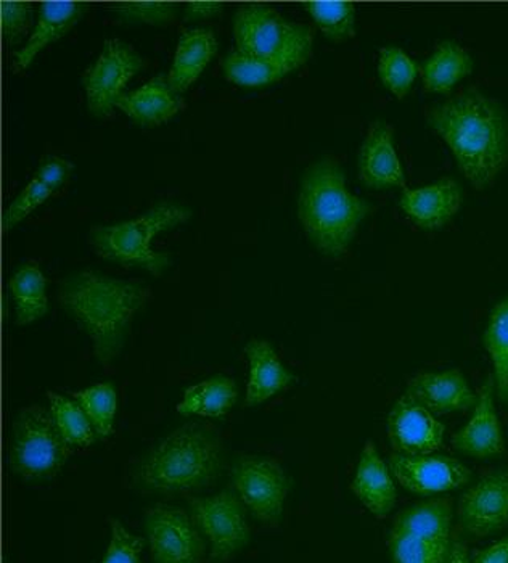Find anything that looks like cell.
Here are the masks:
<instances>
[{
    "mask_svg": "<svg viewBox=\"0 0 508 563\" xmlns=\"http://www.w3.org/2000/svg\"><path fill=\"white\" fill-rule=\"evenodd\" d=\"M235 399L236 388L233 380L218 375V377L187 388L183 402L177 406V411L183 416L197 413V416L203 417H222L225 412L231 411Z\"/></svg>",
    "mask_w": 508,
    "mask_h": 563,
    "instance_id": "4316f807",
    "label": "cell"
},
{
    "mask_svg": "<svg viewBox=\"0 0 508 563\" xmlns=\"http://www.w3.org/2000/svg\"><path fill=\"white\" fill-rule=\"evenodd\" d=\"M111 541L106 559L100 563H142L144 541L129 533L120 520H110Z\"/></svg>",
    "mask_w": 508,
    "mask_h": 563,
    "instance_id": "d590c367",
    "label": "cell"
},
{
    "mask_svg": "<svg viewBox=\"0 0 508 563\" xmlns=\"http://www.w3.org/2000/svg\"><path fill=\"white\" fill-rule=\"evenodd\" d=\"M233 486L243 506L264 523L277 525L284 516L288 478L277 461L243 457L232 472Z\"/></svg>",
    "mask_w": 508,
    "mask_h": 563,
    "instance_id": "30bf717a",
    "label": "cell"
},
{
    "mask_svg": "<svg viewBox=\"0 0 508 563\" xmlns=\"http://www.w3.org/2000/svg\"><path fill=\"white\" fill-rule=\"evenodd\" d=\"M389 468L402 488L420 496L454 492L472 479L468 467L445 455L393 454Z\"/></svg>",
    "mask_w": 508,
    "mask_h": 563,
    "instance_id": "9a60e30c",
    "label": "cell"
},
{
    "mask_svg": "<svg viewBox=\"0 0 508 563\" xmlns=\"http://www.w3.org/2000/svg\"><path fill=\"white\" fill-rule=\"evenodd\" d=\"M444 563H472L468 549H466L464 542L459 540V538L452 540L451 549H449V554Z\"/></svg>",
    "mask_w": 508,
    "mask_h": 563,
    "instance_id": "60d3db41",
    "label": "cell"
},
{
    "mask_svg": "<svg viewBox=\"0 0 508 563\" xmlns=\"http://www.w3.org/2000/svg\"><path fill=\"white\" fill-rule=\"evenodd\" d=\"M9 288L15 303L16 324H31L47 312V280L36 263L20 267L10 279Z\"/></svg>",
    "mask_w": 508,
    "mask_h": 563,
    "instance_id": "484cf974",
    "label": "cell"
},
{
    "mask_svg": "<svg viewBox=\"0 0 508 563\" xmlns=\"http://www.w3.org/2000/svg\"><path fill=\"white\" fill-rule=\"evenodd\" d=\"M372 207L353 196L339 163L325 158L309 166L299 187L298 217L312 245L330 258L350 249Z\"/></svg>",
    "mask_w": 508,
    "mask_h": 563,
    "instance_id": "3957f363",
    "label": "cell"
},
{
    "mask_svg": "<svg viewBox=\"0 0 508 563\" xmlns=\"http://www.w3.org/2000/svg\"><path fill=\"white\" fill-rule=\"evenodd\" d=\"M444 423L422 402L404 393L388 416V438L395 454L428 455L443 446Z\"/></svg>",
    "mask_w": 508,
    "mask_h": 563,
    "instance_id": "5bb4252c",
    "label": "cell"
},
{
    "mask_svg": "<svg viewBox=\"0 0 508 563\" xmlns=\"http://www.w3.org/2000/svg\"><path fill=\"white\" fill-rule=\"evenodd\" d=\"M51 416L58 433L69 448H87L96 440V430L81 406L58 393H48Z\"/></svg>",
    "mask_w": 508,
    "mask_h": 563,
    "instance_id": "f546056e",
    "label": "cell"
},
{
    "mask_svg": "<svg viewBox=\"0 0 508 563\" xmlns=\"http://www.w3.org/2000/svg\"><path fill=\"white\" fill-rule=\"evenodd\" d=\"M406 393L433 413L466 412L478 401L464 374L455 368L423 372L409 382Z\"/></svg>",
    "mask_w": 508,
    "mask_h": 563,
    "instance_id": "d6986e66",
    "label": "cell"
},
{
    "mask_svg": "<svg viewBox=\"0 0 508 563\" xmlns=\"http://www.w3.org/2000/svg\"><path fill=\"white\" fill-rule=\"evenodd\" d=\"M222 461L218 434L203 423H189L166 437L147 455L139 482L150 492H195L214 482Z\"/></svg>",
    "mask_w": 508,
    "mask_h": 563,
    "instance_id": "277c9868",
    "label": "cell"
},
{
    "mask_svg": "<svg viewBox=\"0 0 508 563\" xmlns=\"http://www.w3.org/2000/svg\"><path fill=\"white\" fill-rule=\"evenodd\" d=\"M351 489L364 504L365 509L374 514L377 519H383L395 509L398 493H396L391 468L385 464L372 441H367L362 450Z\"/></svg>",
    "mask_w": 508,
    "mask_h": 563,
    "instance_id": "44dd1931",
    "label": "cell"
},
{
    "mask_svg": "<svg viewBox=\"0 0 508 563\" xmlns=\"http://www.w3.org/2000/svg\"><path fill=\"white\" fill-rule=\"evenodd\" d=\"M2 13V33L7 43H19L31 24V7L24 2L0 3Z\"/></svg>",
    "mask_w": 508,
    "mask_h": 563,
    "instance_id": "8d00e7d4",
    "label": "cell"
},
{
    "mask_svg": "<svg viewBox=\"0 0 508 563\" xmlns=\"http://www.w3.org/2000/svg\"><path fill=\"white\" fill-rule=\"evenodd\" d=\"M54 194V190L48 189L45 184L41 183L40 179L33 177L30 184L22 190L19 197L12 201L9 208H7L5 214H3V228L7 231L13 228V225L22 222L24 218L30 217L36 208L47 201V198Z\"/></svg>",
    "mask_w": 508,
    "mask_h": 563,
    "instance_id": "836d02e7",
    "label": "cell"
},
{
    "mask_svg": "<svg viewBox=\"0 0 508 563\" xmlns=\"http://www.w3.org/2000/svg\"><path fill=\"white\" fill-rule=\"evenodd\" d=\"M475 68L472 55L454 41H443L420 66L428 92L448 93Z\"/></svg>",
    "mask_w": 508,
    "mask_h": 563,
    "instance_id": "d4e9b609",
    "label": "cell"
},
{
    "mask_svg": "<svg viewBox=\"0 0 508 563\" xmlns=\"http://www.w3.org/2000/svg\"><path fill=\"white\" fill-rule=\"evenodd\" d=\"M459 523L473 538L490 537L508 528V471L486 475L462 496Z\"/></svg>",
    "mask_w": 508,
    "mask_h": 563,
    "instance_id": "4fadbf2b",
    "label": "cell"
},
{
    "mask_svg": "<svg viewBox=\"0 0 508 563\" xmlns=\"http://www.w3.org/2000/svg\"><path fill=\"white\" fill-rule=\"evenodd\" d=\"M114 12L126 22H141L165 26L177 15V7L170 2H123Z\"/></svg>",
    "mask_w": 508,
    "mask_h": 563,
    "instance_id": "e575fe53",
    "label": "cell"
},
{
    "mask_svg": "<svg viewBox=\"0 0 508 563\" xmlns=\"http://www.w3.org/2000/svg\"><path fill=\"white\" fill-rule=\"evenodd\" d=\"M494 388H496V382H494V375H489L483 382L472 419L461 432L452 437V446L459 453L470 457L486 459L504 454L506 451L503 427L494 406Z\"/></svg>",
    "mask_w": 508,
    "mask_h": 563,
    "instance_id": "2e32d148",
    "label": "cell"
},
{
    "mask_svg": "<svg viewBox=\"0 0 508 563\" xmlns=\"http://www.w3.org/2000/svg\"><path fill=\"white\" fill-rule=\"evenodd\" d=\"M142 66L144 60L131 45L120 40H108L102 54L82 78L90 113L99 118L110 117L123 99L129 81Z\"/></svg>",
    "mask_w": 508,
    "mask_h": 563,
    "instance_id": "9c48e42d",
    "label": "cell"
},
{
    "mask_svg": "<svg viewBox=\"0 0 508 563\" xmlns=\"http://www.w3.org/2000/svg\"><path fill=\"white\" fill-rule=\"evenodd\" d=\"M236 51L298 69L312 55L314 31L288 22L277 10L261 3L240 7L233 19Z\"/></svg>",
    "mask_w": 508,
    "mask_h": 563,
    "instance_id": "8992f818",
    "label": "cell"
},
{
    "mask_svg": "<svg viewBox=\"0 0 508 563\" xmlns=\"http://www.w3.org/2000/svg\"><path fill=\"white\" fill-rule=\"evenodd\" d=\"M420 66L409 57L402 48L388 45L383 47L378 58V76L383 85L388 87L398 99H404L412 89Z\"/></svg>",
    "mask_w": 508,
    "mask_h": 563,
    "instance_id": "d6a6232c",
    "label": "cell"
},
{
    "mask_svg": "<svg viewBox=\"0 0 508 563\" xmlns=\"http://www.w3.org/2000/svg\"><path fill=\"white\" fill-rule=\"evenodd\" d=\"M452 516L449 499L428 500L399 512L388 534L393 563H444L454 540Z\"/></svg>",
    "mask_w": 508,
    "mask_h": 563,
    "instance_id": "52a82bcc",
    "label": "cell"
},
{
    "mask_svg": "<svg viewBox=\"0 0 508 563\" xmlns=\"http://www.w3.org/2000/svg\"><path fill=\"white\" fill-rule=\"evenodd\" d=\"M190 217L189 208L163 201L132 221L92 228L89 240L102 258L117 261L124 266L144 267L153 276H162L169 267L170 256L155 252L152 240L159 232L184 224Z\"/></svg>",
    "mask_w": 508,
    "mask_h": 563,
    "instance_id": "5b68a950",
    "label": "cell"
},
{
    "mask_svg": "<svg viewBox=\"0 0 508 563\" xmlns=\"http://www.w3.org/2000/svg\"><path fill=\"white\" fill-rule=\"evenodd\" d=\"M245 353L250 363L246 405H261L295 380L294 375L281 364L273 345L266 340H252L246 345Z\"/></svg>",
    "mask_w": 508,
    "mask_h": 563,
    "instance_id": "603a6c76",
    "label": "cell"
},
{
    "mask_svg": "<svg viewBox=\"0 0 508 563\" xmlns=\"http://www.w3.org/2000/svg\"><path fill=\"white\" fill-rule=\"evenodd\" d=\"M431 130L449 145L476 189H486L508 166V114L496 100L468 90L428 110Z\"/></svg>",
    "mask_w": 508,
    "mask_h": 563,
    "instance_id": "6da1fadb",
    "label": "cell"
},
{
    "mask_svg": "<svg viewBox=\"0 0 508 563\" xmlns=\"http://www.w3.org/2000/svg\"><path fill=\"white\" fill-rule=\"evenodd\" d=\"M75 401L89 417L99 438L110 437L117 416V390L111 384H97L86 390L75 393Z\"/></svg>",
    "mask_w": 508,
    "mask_h": 563,
    "instance_id": "1f68e13d",
    "label": "cell"
},
{
    "mask_svg": "<svg viewBox=\"0 0 508 563\" xmlns=\"http://www.w3.org/2000/svg\"><path fill=\"white\" fill-rule=\"evenodd\" d=\"M148 300L150 288L145 285L90 271L66 280L60 290L62 306L90 336L93 353L102 364L120 354L132 319Z\"/></svg>",
    "mask_w": 508,
    "mask_h": 563,
    "instance_id": "7a4b0ae2",
    "label": "cell"
},
{
    "mask_svg": "<svg viewBox=\"0 0 508 563\" xmlns=\"http://www.w3.org/2000/svg\"><path fill=\"white\" fill-rule=\"evenodd\" d=\"M462 198L457 180L444 177L419 189H404L399 205L413 224L427 231H438L459 213Z\"/></svg>",
    "mask_w": 508,
    "mask_h": 563,
    "instance_id": "ac0fdd59",
    "label": "cell"
},
{
    "mask_svg": "<svg viewBox=\"0 0 508 563\" xmlns=\"http://www.w3.org/2000/svg\"><path fill=\"white\" fill-rule=\"evenodd\" d=\"M153 563H201L205 541L194 519L184 510L156 506L145 517Z\"/></svg>",
    "mask_w": 508,
    "mask_h": 563,
    "instance_id": "7c38bea8",
    "label": "cell"
},
{
    "mask_svg": "<svg viewBox=\"0 0 508 563\" xmlns=\"http://www.w3.org/2000/svg\"><path fill=\"white\" fill-rule=\"evenodd\" d=\"M483 345L493 361L497 395L508 402V298L490 311Z\"/></svg>",
    "mask_w": 508,
    "mask_h": 563,
    "instance_id": "83f0119b",
    "label": "cell"
},
{
    "mask_svg": "<svg viewBox=\"0 0 508 563\" xmlns=\"http://www.w3.org/2000/svg\"><path fill=\"white\" fill-rule=\"evenodd\" d=\"M472 563H508V537L494 542L489 548L473 552Z\"/></svg>",
    "mask_w": 508,
    "mask_h": 563,
    "instance_id": "f35d334b",
    "label": "cell"
},
{
    "mask_svg": "<svg viewBox=\"0 0 508 563\" xmlns=\"http://www.w3.org/2000/svg\"><path fill=\"white\" fill-rule=\"evenodd\" d=\"M190 506L195 523L211 542V561H229L245 548L250 527L239 495L222 492L211 498L191 499Z\"/></svg>",
    "mask_w": 508,
    "mask_h": 563,
    "instance_id": "8fae6325",
    "label": "cell"
},
{
    "mask_svg": "<svg viewBox=\"0 0 508 563\" xmlns=\"http://www.w3.org/2000/svg\"><path fill=\"white\" fill-rule=\"evenodd\" d=\"M360 176L371 189L406 186L401 159L395 147V131L385 121H375L360 152Z\"/></svg>",
    "mask_w": 508,
    "mask_h": 563,
    "instance_id": "e0dca14e",
    "label": "cell"
},
{
    "mask_svg": "<svg viewBox=\"0 0 508 563\" xmlns=\"http://www.w3.org/2000/svg\"><path fill=\"white\" fill-rule=\"evenodd\" d=\"M184 106L183 93L170 86L168 76H156L139 89L124 93L117 109L139 126L155 128L176 117Z\"/></svg>",
    "mask_w": 508,
    "mask_h": 563,
    "instance_id": "ffe728a7",
    "label": "cell"
},
{
    "mask_svg": "<svg viewBox=\"0 0 508 563\" xmlns=\"http://www.w3.org/2000/svg\"><path fill=\"white\" fill-rule=\"evenodd\" d=\"M71 448L65 443L51 411L30 406L19 413L13 427L12 468L20 477L51 478L64 467Z\"/></svg>",
    "mask_w": 508,
    "mask_h": 563,
    "instance_id": "ba28073f",
    "label": "cell"
},
{
    "mask_svg": "<svg viewBox=\"0 0 508 563\" xmlns=\"http://www.w3.org/2000/svg\"><path fill=\"white\" fill-rule=\"evenodd\" d=\"M306 10L329 40L343 43L356 36V10L344 0H312L305 3Z\"/></svg>",
    "mask_w": 508,
    "mask_h": 563,
    "instance_id": "4dcf8cb0",
    "label": "cell"
},
{
    "mask_svg": "<svg viewBox=\"0 0 508 563\" xmlns=\"http://www.w3.org/2000/svg\"><path fill=\"white\" fill-rule=\"evenodd\" d=\"M218 52V41L207 27H195L180 34L176 55L168 75L170 86L179 93L187 89L205 71Z\"/></svg>",
    "mask_w": 508,
    "mask_h": 563,
    "instance_id": "cb8c5ba5",
    "label": "cell"
},
{
    "mask_svg": "<svg viewBox=\"0 0 508 563\" xmlns=\"http://www.w3.org/2000/svg\"><path fill=\"white\" fill-rule=\"evenodd\" d=\"M71 172V163L66 162L64 158H58V156H52V158L45 159L34 177L55 192L68 179Z\"/></svg>",
    "mask_w": 508,
    "mask_h": 563,
    "instance_id": "74e56055",
    "label": "cell"
},
{
    "mask_svg": "<svg viewBox=\"0 0 508 563\" xmlns=\"http://www.w3.org/2000/svg\"><path fill=\"white\" fill-rule=\"evenodd\" d=\"M222 10L221 2H190L187 7V15L190 19H210Z\"/></svg>",
    "mask_w": 508,
    "mask_h": 563,
    "instance_id": "ab89813d",
    "label": "cell"
},
{
    "mask_svg": "<svg viewBox=\"0 0 508 563\" xmlns=\"http://www.w3.org/2000/svg\"><path fill=\"white\" fill-rule=\"evenodd\" d=\"M222 68H224V75L229 81L243 87L273 85L294 71L290 66L243 54L240 51L229 54Z\"/></svg>",
    "mask_w": 508,
    "mask_h": 563,
    "instance_id": "f1b7e54d",
    "label": "cell"
},
{
    "mask_svg": "<svg viewBox=\"0 0 508 563\" xmlns=\"http://www.w3.org/2000/svg\"><path fill=\"white\" fill-rule=\"evenodd\" d=\"M85 7L79 2H43L40 9V20L22 51L16 52L13 69L23 73L31 62L48 44L62 40L81 19Z\"/></svg>",
    "mask_w": 508,
    "mask_h": 563,
    "instance_id": "7402d4cb",
    "label": "cell"
}]
</instances>
